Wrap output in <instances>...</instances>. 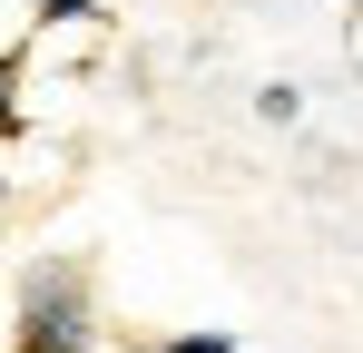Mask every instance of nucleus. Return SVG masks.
Segmentation results:
<instances>
[{
	"mask_svg": "<svg viewBox=\"0 0 363 353\" xmlns=\"http://www.w3.org/2000/svg\"><path fill=\"white\" fill-rule=\"evenodd\" d=\"M99 344V314H89V275L79 265H30L20 285V324H10V353H89Z\"/></svg>",
	"mask_w": 363,
	"mask_h": 353,
	"instance_id": "1",
	"label": "nucleus"
},
{
	"mask_svg": "<svg viewBox=\"0 0 363 353\" xmlns=\"http://www.w3.org/2000/svg\"><path fill=\"white\" fill-rule=\"evenodd\" d=\"M20 69H30V59L0 50V138H20V128H30V108H20Z\"/></svg>",
	"mask_w": 363,
	"mask_h": 353,
	"instance_id": "2",
	"label": "nucleus"
},
{
	"mask_svg": "<svg viewBox=\"0 0 363 353\" xmlns=\"http://www.w3.org/2000/svg\"><path fill=\"white\" fill-rule=\"evenodd\" d=\"M255 118H265V128H295V118H304V89H295V79H265V89H255Z\"/></svg>",
	"mask_w": 363,
	"mask_h": 353,
	"instance_id": "3",
	"label": "nucleus"
},
{
	"mask_svg": "<svg viewBox=\"0 0 363 353\" xmlns=\"http://www.w3.org/2000/svg\"><path fill=\"white\" fill-rule=\"evenodd\" d=\"M40 30H69V20H99V0H30Z\"/></svg>",
	"mask_w": 363,
	"mask_h": 353,
	"instance_id": "4",
	"label": "nucleus"
},
{
	"mask_svg": "<svg viewBox=\"0 0 363 353\" xmlns=\"http://www.w3.org/2000/svg\"><path fill=\"white\" fill-rule=\"evenodd\" d=\"M147 353H236V334H157Z\"/></svg>",
	"mask_w": 363,
	"mask_h": 353,
	"instance_id": "5",
	"label": "nucleus"
},
{
	"mask_svg": "<svg viewBox=\"0 0 363 353\" xmlns=\"http://www.w3.org/2000/svg\"><path fill=\"white\" fill-rule=\"evenodd\" d=\"M0 206H10V176H0Z\"/></svg>",
	"mask_w": 363,
	"mask_h": 353,
	"instance_id": "6",
	"label": "nucleus"
}]
</instances>
